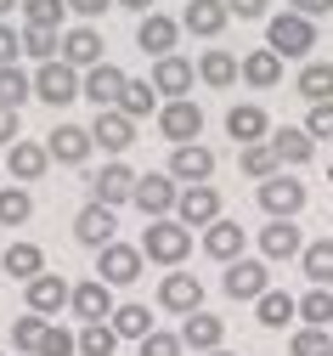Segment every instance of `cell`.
<instances>
[{
	"label": "cell",
	"mask_w": 333,
	"mask_h": 356,
	"mask_svg": "<svg viewBox=\"0 0 333 356\" xmlns=\"http://www.w3.org/2000/svg\"><path fill=\"white\" fill-rule=\"evenodd\" d=\"M141 254L147 260H159V266H181L186 254H193V227H186V220L175 215H153L147 220V238H141Z\"/></svg>",
	"instance_id": "cell-1"
},
{
	"label": "cell",
	"mask_w": 333,
	"mask_h": 356,
	"mask_svg": "<svg viewBox=\"0 0 333 356\" xmlns=\"http://www.w3.org/2000/svg\"><path fill=\"white\" fill-rule=\"evenodd\" d=\"M266 46H271L277 57H311V51H316V17H305V12H277V17L266 23Z\"/></svg>",
	"instance_id": "cell-2"
},
{
	"label": "cell",
	"mask_w": 333,
	"mask_h": 356,
	"mask_svg": "<svg viewBox=\"0 0 333 356\" xmlns=\"http://www.w3.org/2000/svg\"><path fill=\"white\" fill-rule=\"evenodd\" d=\"M34 97L51 102V108H68V102L85 97V79H79V68L68 57H51V63H40V74H34Z\"/></svg>",
	"instance_id": "cell-3"
},
{
	"label": "cell",
	"mask_w": 333,
	"mask_h": 356,
	"mask_svg": "<svg viewBox=\"0 0 333 356\" xmlns=\"http://www.w3.org/2000/svg\"><path fill=\"white\" fill-rule=\"evenodd\" d=\"M159 130L181 147V142H198L204 136V108L193 102V97H170L164 108H159Z\"/></svg>",
	"instance_id": "cell-4"
},
{
	"label": "cell",
	"mask_w": 333,
	"mask_h": 356,
	"mask_svg": "<svg viewBox=\"0 0 333 356\" xmlns=\"http://www.w3.org/2000/svg\"><path fill=\"white\" fill-rule=\"evenodd\" d=\"M113 232H119V220H113V204H102V198H90V204L74 215V238H79L85 249H108Z\"/></svg>",
	"instance_id": "cell-5"
},
{
	"label": "cell",
	"mask_w": 333,
	"mask_h": 356,
	"mask_svg": "<svg viewBox=\"0 0 333 356\" xmlns=\"http://www.w3.org/2000/svg\"><path fill=\"white\" fill-rule=\"evenodd\" d=\"M141 260H147V254H141L136 243H108V249H97V277H108L113 289H124V283H136L141 277Z\"/></svg>",
	"instance_id": "cell-6"
},
{
	"label": "cell",
	"mask_w": 333,
	"mask_h": 356,
	"mask_svg": "<svg viewBox=\"0 0 333 356\" xmlns=\"http://www.w3.org/2000/svg\"><path fill=\"white\" fill-rule=\"evenodd\" d=\"M159 305L175 311V317H193V311L204 305V283L193 272H181V266H170V277L159 283Z\"/></svg>",
	"instance_id": "cell-7"
},
{
	"label": "cell",
	"mask_w": 333,
	"mask_h": 356,
	"mask_svg": "<svg viewBox=\"0 0 333 356\" xmlns=\"http://www.w3.org/2000/svg\"><path fill=\"white\" fill-rule=\"evenodd\" d=\"M232 300H260L266 289H271V272H266V260H226V283H220Z\"/></svg>",
	"instance_id": "cell-8"
},
{
	"label": "cell",
	"mask_w": 333,
	"mask_h": 356,
	"mask_svg": "<svg viewBox=\"0 0 333 356\" xmlns=\"http://www.w3.org/2000/svg\"><path fill=\"white\" fill-rule=\"evenodd\" d=\"M113 283L108 277H85L79 289H74V317L79 323H113Z\"/></svg>",
	"instance_id": "cell-9"
},
{
	"label": "cell",
	"mask_w": 333,
	"mask_h": 356,
	"mask_svg": "<svg viewBox=\"0 0 333 356\" xmlns=\"http://www.w3.org/2000/svg\"><path fill=\"white\" fill-rule=\"evenodd\" d=\"M170 175H175L181 187H198V181L215 175V153H209L204 142H181V147L170 153Z\"/></svg>",
	"instance_id": "cell-10"
},
{
	"label": "cell",
	"mask_w": 333,
	"mask_h": 356,
	"mask_svg": "<svg viewBox=\"0 0 333 356\" xmlns=\"http://www.w3.org/2000/svg\"><path fill=\"white\" fill-rule=\"evenodd\" d=\"M175 204H181V187H175L170 170L164 175H141V181H136V209L141 215H175Z\"/></svg>",
	"instance_id": "cell-11"
},
{
	"label": "cell",
	"mask_w": 333,
	"mask_h": 356,
	"mask_svg": "<svg viewBox=\"0 0 333 356\" xmlns=\"http://www.w3.org/2000/svg\"><path fill=\"white\" fill-rule=\"evenodd\" d=\"M260 254H266V260H294V254H305V238H300V227H294V215H271V220H266Z\"/></svg>",
	"instance_id": "cell-12"
},
{
	"label": "cell",
	"mask_w": 333,
	"mask_h": 356,
	"mask_svg": "<svg viewBox=\"0 0 333 356\" xmlns=\"http://www.w3.org/2000/svg\"><path fill=\"white\" fill-rule=\"evenodd\" d=\"M260 209L266 215H300L305 209V187L294 181V175H266V181H260Z\"/></svg>",
	"instance_id": "cell-13"
},
{
	"label": "cell",
	"mask_w": 333,
	"mask_h": 356,
	"mask_svg": "<svg viewBox=\"0 0 333 356\" xmlns=\"http://www.w3.org/2000/svg\"><path fill=\"white\" fill-rule=\"evenodd\" d=\"M175 40H181V23H175V17H164V12H141V23H136V46H141V51L170 57Z\"/></svg>",
	"instance_id": "cell-14"
},
{
	"label": "cell",
	"mask_w": 333,
	"mask_h": 356,
	"mask_svg": "<svg viewBox=\"0 0 333 356\" xmlns=\"http://www.w3.org/2000/svg\"><path fill=\"white\" fill-rule=\"evenodd\" d=\"M90 136H97L108 153H124V147H136V119H130L124 108H97V124H90Z\"/></svg>",
	"instance_id": "cell-15"
},
{
	"label": "cell",
	"mask_w": 333,
	"mask_h": 356,
	"mask_svg": "<svg viewBox=\"0 0 333 356\" xmlns=\"http://www.w3.org/2000/svg\"><path fill=\"white\" fill-rule=\"evenodd\" d=\"M226 17H232V6H226V0H186L181 29H186V34H198V40H215V34L226 29Z\"/></svg>",
	"instance_id": "cell-16"
},
{
	"label": "cell",
	"mask_w": 333,
	"mask_h": 356,
	"mask_svg": "<svg viewBox=\"0 0 333 356\" xmlns=\"http://www.w3.org/2000/svg\"><path fill=\"white\" fill-rule=\"evenodd\" d=\"M175 215L186 220V227H209V220H220V193H215L209 181H198V187H181Z\"/></svg>",
	"instance_id": "cell-17"
},
{
	"label": "cell",
	"mask_w": 333,
	"mask_h": 356,
	"mask_svg": "<svg viewBox=\"0 0 333 356\" xmlns=\"http://www.w3.org/2000/svg\"><path fill=\"white\" fill-rule=\"evenodd\" d=\"M23 289H29V311H40V317H57L63 305H74V289H68L63 277H51V272H40V277H29Z\"/></svg>",
	"instance_id": "cell-18"
},
{
	"label": "cell",
	"mask_w": 333,
	"mask_h": 356,
	"mask_svg": "<svg viewBox=\"0 0 333 356\" xmlns=\"http://www.w3.org/2000/svg\"><path fill=\"white\" fill-rule=\"evenodd\" d=\"M45 147H51V159H57V164H85V159H90V147H97V136H90L85 124H57L51 136H45Z\"/></svg>",
	"instance_id": "cell-19"
},
{
	"label": "cell",
	"mask_w": 333,
	"mask_h": 356,
	"mask_svg": "<svg viewBox=\"0 0 333 356\" xmlns=\"http://www.w3.org/2000/svg\"><path fill=\"white\" fill-rule=\"evenodd\" d=\"M136 181H141V175H136L124 159H113V164H102L97 181H90V198H102V204H124V198H136Z\"/></svg>",
	"instance_id": "cell-20"
},
{
	"label": "cell",
	"mask_w": 333,
	"mask_h": 356,
	"mask_svg": "<svg viewBox=\"0 0 333 356\" xmlns=\"http://www.w3.org/2000/svg\"><path fill=\"white\" fill-rule=\"evenodd\" d=\"M124 68H113V63H97V68H85V102H97V108H113L119 97H124Z\"/></svg>",
	"instance_id": "cell-21"
},
{
	"label": "cell",
	"mask_w": 333,
	"mask_h": 356,
	"mask_svg": "<svg viewBox=\"0 0 333 356\" xmlns=\"http://www.w3.org/2000/svg\"><path fill=\"white\" fill-rule=\"evenodd\" d=\"M153 85H159V97H193V63L181 51L153 57Z\"/></svg>",
	"instance_id": "cell-22"
},
{
	"label": "cell",
	"mask_w": 333,
	"mask_h": 356,
	"mask_svg": "<svg viewBox=\"0 0 333 356\" xmlns=\"http://www.w3.org/2000/svg\"><path fill=\"white\" fill-rule=\"evenodd\" d=\"M181 339H186V350H220L226 345V323L215 317V311H193V317L181 323Z\"/></svg>",
	"instance_id": "cell-23"
},
{
	"label": "cell",
	"mask_w": 333,
	"mask_h": 356,
	"mask_svg": "<svg viewBox=\"0 0 333 356\" xmlns=\"http://www.w3.org/2000/svg\"><path fill=\"white\" fill-rule=\"evenodd\" d=\"M6 164H12V181H40V175L51 170V147L45 142H12Z\"/></svg>",
	"instance_id": "cell-24"
},
{
	"label": "cell",
	"mask_w": 333,
	"mask_h": 356,
	"mask_svg": "<svg viewBox=\"0 0 333 356\" xmlns=\"http://www.w3.org/2000/svg\"><path fill=\"white\" fill-rule=\"evenodd\" d=\"M102 51H108V46H102V34L90 29V23H79V29H68V34H63V57H68L74 68H97V63H102Z\"/></svg>",
	"instance_id": "cell-25"
},
{
	"label": "cell",
	"mask_w": 333,
	"mask_h": 356,
	"mask_svg": "<svg viewBox=\"0 0 333 356\" xmlns=\"http://www.w3.org/2000/svg\"><path fill=\"white\" fill-rule=\"evenodd\" d=\"M266 130H271V119H266V108H254V102H237L232 113H226V136L232 142H266Z\"/></svg>",
	"instance_id": "cell-26"
},
{
	"label": "cell",
	"mask_w": 333,
	"mask_h": 356,
	"mask_svg": "<svg viewBox=\"0 0 333 356\" xmlns=\"http://www.w3.org/2000/svg\"><path fill=\"white\" fill-rule=\"evenodd\" d=\"M243 227H237V220H209V227H204V254H215V260H237V254H243Z\"/></svg>",
	"instance_id": "cell-27"
},
{
	"label": "cell",
	"mask_w": 333,
	"mask_h": 356,
	"mask_svg": "<svg viewBox=\"0 0 333 356\" xmlns=\"http://www.w3.org/2000/svg\"><path fill=\"white\" fill-rule=\"evenodd\" d=\"M254 317H260V328H289V323L300 317V300L282 294V289H266V294L254 300Z\"/></svg>",
	"instance_id": "cell-28"
},
{
	"label": "cell",
	"mask_w": 333,
	"mask_h": 356,
	"mask_svg": "<svg viewBox=\"0 0 333 356\" xmlns=\"http://www.w3.org/2000/svg\"><path fill=\"white\" fill-rule=\"evenodd\" d=\"M0 272L17 277V283H29V277L45 272V254H40L34 243H6V249H0Z\"/></svg>",
	"instance_id": "cell-29"
},
{
	"label": "cell",
	"mask_w": 333,
	"mask_h": 356,
	"mask_svg": "<svg viewBox=\"0 0 333 356\" xmlns=\"http://www.w3.org/2000/svg\"><path fill=\"white\" fill-rule=\"evenodd\" d=\"M271 147H277V159H282V164H305V159L316 153V136H311L305 124H282L277 136H271Z\"/></svg>",
	"instance_id": "cell-30"
},
{
	"label": "cell",
	"mask_w": 333,
	"mask_h": 356,
	"mask_svg": "<svg viewBox=\"0 0 333 356\" xmlns=\"http://www.w3.org/2000/svg\"><path fill=\"white\" fill-rule=\"evenodd\" d=\"M237 74H243V63H237L232 51H204V57H198V79H204V85H215V91H226Z\"/></svg>",
	"instance_id": "cell-31"
},
{
	"label": "cell",
	"mask_w": 333,
	"mask_h": 356,
	"mask_svg": "<svg viewBox=\"0 0 333 356\" xmlns=\"http://www.w3.org/2000/svg\"><path fill=\"white\" fill-rule=\"evenodd\" d=\"M243 79L254 85V91H271V85L282 79V57H277L271 46H266V51H249V57H243Z\"/></svg>",
	"instance_id": "cell-32"
},
{
	"label": "cell",
	"mask_w": 333,
	"mask_h": 356,
	"mask_svg": "<svg viewBox=\"0 0 333 356\" xmlns=\"http://www.w3.org/2000/svg\"><path fill=\"white\" fill-rule=\"evenodd\" d=\"M294 85H300L305 102H333V63H305Z\"/></svg>",
	"instance_id": "cell-33"
},
{
	"label": "cell",
	"mask_w": 333,
	"mask_h": 356,
	"mask_svg": "<svg viewBox=\"0 0 333 356\" xmlns=\"http://www.w3.org/2000/svg\"><path fill=\"white\" fill-rule=\"evenodd\" d=\"M113 350H119L113 323H79V356H113Z\"/></svg>",
	"instance_id": "cell-34"
},
{
	"label": "cell",
	"mask_w": 333,
	"mask_h": 356,
	"mask_svg": "<svg viewBox=\"0 0 333 356\" xmlns=\"http://www.w3.org/2000/svg\"><path fill=\"white\" fill-rule=\"evenodd\" d=\"M57 51H63V34H57V29L23 23V57H34V63H51Z\"/></svg>",
	"instance_id": "cell-35"
},
{
	"label": "cell",
	"mask_w": 333,
	"mask_h": 356,
	"mask_svg": "<svg viewBox=\"0 0 333 356\" xmlns=\"http://www.w3.org/2000/svg\"><path fill=\"white\" fill-rule=\"evenodd\" d=\"M113 108H124L130 119H147V113L159 108V85H153V79H130V85H124V97H119Z\"/></svg>",
	"instance_id": "cell-36"
},
{
	"label": "cell",
	"mask_w": 333,
	"mask_h": 356,
	"mask_svg": "<svg viewBox=\"0 0 333 356\" xmlns=\"http://www.w3.org/2000/svg\"><path fill=\"white\" fill-rule=\"evenodd\" d=\"M34 97V74H23L17 63H0V102L6 108H23Z\"/></svg>",
	"instance_id": "cell-37"
},
{
	"label": "cell",
	"mask_w": 333,
	"mask_h": 356,
	"mask_svg": "<svg viewBox=\"0 0 333 356\" xmlns=\"http://www.w3.org/2000/svg\"><path fill=\"white\" fill-rule=\"evenodd\" d=\"M277 147L271 142H249L243 153H237V170H243V175H254V181H266V175H277Z\"/></svg>",
	"instance_id": "cell-38"
},
{
	"label": "cell",
	"mask_w": 333,
	"mask_h": 356,
	"mask_svg": "<svg viewBox=\"0 0 333 356\" xmlns=\"http://www.w3.org/2000/svg\"><path fill=\"white\" fill-rule=\"evenodd\" d=\"M300 323H311V328H327L333 323V289L327 283H311V294L300 300Z\"/></svg>",
	"instance_id": "cell-39"
},
{
	"label": "cell",
	"mask_w": 333,
	"mask_h": 356,
	"mask_svg": "<svg viewBox=\"0 0 333 356\" xmlns=\"http://www.w3.org/2000/svg\"><path fill=\"white\" fill-rule=\"evenodd\" d=\"M113 328H119V339H147V334H153V311L130 300V305L113 311Z\"/></svg>",
	"instance_id": "cell-40"
},
{
	"label": "cell",
	"mask_w": 333,
	"mask_h": 356,
	"mask_svg": "<svg viewBox=\"0 0 333 356\" xmlns=\"http://www.w3.org/2000/svg\"><path fill=\"white\" fill-rule=\"evenodd\" d=\"M300 266H305V277H311V283H333V238H316V243H305Z\"/></svg>",
	"instance_id": "cell-41"
},
{
	"label": "cell",
	"mask_w": 333,
	"mask_h": 356,
	"mask_svg": "<svg viewBox=\"0 0 333 356\" xmlns=\"http://www.w3.org/2000/svg\"><path fill=\"white\" fill-rule=\"evenodd\" d=\"M45 328H51V323H45L40 311H23V317L12 323V345H17V350H29V356H40V339H45Z\"/></svg>",
	"instance_id": "cell-42"
},
{
	"label": "cell",
	"mask_w": 333,
	"mask_h": 356,
	"mask_svg": "<svg viewBox=\"0 0 333 356\" xmlns=\"http://www.w3.org/2000/svg\"><path fill=\"white\" fill-rule=\"evenodd\" d=\"M29 215H34L29 187H0V227H23Z\"/></svg>",
	"instance_id": "cell-43"
},
{
	"label": "cell",
	"mask_w": 333,
	"mask_h": 356,
	"mask_svg": "<svg viewBox=\"0 0 333 356\" xmlns=\"http://www.w3.org/2000/svg\"><path fill=\"white\" fill-rule=\"evenodd\" d=\"M63 12L68 0H23V23H40V29H63Z\"/></svg>",
	"instance_id": "cell-44"
},
{
	"label": "cell",
	"mask_w": 333,
	"mask_h": 356,
	"mask_svg": "<svg viewBox=\"0 0 333 356\" xmlns=\"http://www.w3.org/2000/svg\"><path fill=\"white\" fill-rule=\"evenodd\" d=\"M322 350H327V328H311V323H305V328L289 339V356H322Z\"/></svg>",
	"instance_id": "cell-45"
},
{
	"label": "cell",
	"mask_w": 333,
	"mask_h": 356,
	"mask_svg": "<svg viewBox=\"0 0 333 356\" xmlns=\"http://www.w3.org/2000/svg\"><path fill=\"white\" fill-rule=\"evenodd\" d=\"M79 350V334H68V328H45V339H40V356H74Z\"/></svg>",
	"instance_id": "cell-46"
},
{
	"label": "cell",
	"mask_w": 333,
	"mask_h": 356,
	"mask_svg": "<svg viewBox=\"0 0 333 356\" xmlns=\"http://www.w3.org/2000/svg\"><path fill=\"white\" fill-rule=\"evenodd\" d=\"M186 350V339L181 334H164V328H153L147 339H141V356H181Z\"/></svg>",
	"instance_id": "cell-47"
},
{
	"label": "cell",
	"mask_w": 333,
	"mask_h": 356,
	"mask_svg": "<svg viewBox=\"0 0 333 356\" xmlns=\"http://www.w3.org/2000/svg\"><path fill=\"white\" fill-rule=\"evenodd\" d=\"M305 130H311V136L322 142H333V102H311V113H305Z\"/></svg>",
	"instance_id": "cell-48"
},
{
	"label": "cell",
	"mask_w": 333,
	"mask_h": 356,
	"mask_svg": "<svg viewBox=\"0 0 333 356\" xmlns=\"http://www.w3.org/2000/svg\"><path fill=\"white\" fill-rule=\"evenodd\" d=\"M17 57H23V29H12L0 17V63H17Z\"/></svg>",
	"instance_id": "cell-49"
},
{
	"label": "cell",
	"mask_w": 333,
	"mask_h": 356,
	"mask_svg": "<svg viewBox=\"0 0 333 356\" xmlns=\"http://www.w3.org/2000/svg\"><path fill=\"white\" fill-rule=\"evenodd\" d=\"M12 142H17V108L0 102V147H12Z\"/></svg>",
	"instance_id": "cell-50"
},
{
	"label": "cell",
	"mask_w": 333,
	"mask_h": 356,
	"mask_svg": "<svg viewBox=\"0 0 333 356\" xmlns=\"http://www.w3.org/2000/svg\"><path fill=\"white\" fill-rule=\"evenodd\" d=\"M108 6H119V0H68V12H79V17H102Z\"/></svg>",
	"instance_id": "cell-51"
},
{
	"label": "cell",
	"mask_w": 333,
	"mask_h": 356,
	"mask_svg": "<svg viewBox=\"0 0 333 356\" xmlns=\"http://www.w3.org/2000/svg\"><path fill=\"white\" fill-rule=\"evenodd\" d=\"M226 6H232V17H266L271 0H226Z\"/></svg>",
	"instance_id": "cell-52"
},
{
	"label": "cell",
	"mask_w": 333,
	"mask_h": 356,
	"mask_svg": "<svg viewBox=\"0 0 333 356\" xmlns=\"http://www.w3.org/2000/svg\"><path fill=\"white\" fill-rule=\"evenodd\" d=\"M294 12H305V17H327L333 12V0H289Z\"/></svg>",
	"instance_id": "cell-53"
},
{
	"label": "cell",
	"mask_w": 333,
	"mask_h": 356,
	"mask_svg": "<svg viewBox=\"0 0 333 356\" xmlns=\"http://www.w3.org/2000/svg\"><path fill=\"white\" fill-rule=\"evenodd\" d=\"M119 6H130V12H147V6H153V0H119Z\"/></svg>",
	"instance_id": "cell-54"
},
{
	"label": "cell",
	"mask_w": 333,
	"mask_h": 356,
	"mask_svg": "<svg viewBox=\"0 0 333 356\" xmlns=\"http://www.w3.org/2000/svg\"><path fill=\"white\" fill-rule=\"evenodd\" d=\"M12 6H23V0H0V17H6V12H12Z\"/></svg>",
	"instance_id": "cell-55"
},
{
	"label": "cell",
	"mask_w": 333,
	"mask_h": 356,
	"mask_svg": "<svg viewBox=\"0 0 333 356\" xmlns=\"http://www.w3.org/2000/svg\"><path fill=\"white\" fill-rule=\"evenodd\" d=\"M204 356H232V350H226V345H220V350H204Z\"/></svg>",
	"instance_id": "cell-56"
},
{
	"label": "cell",
	"mask_w": 333,
	"mask_h": 356,
	"mask_svg": "<svg viewBox=\"0 0 333 356\" xmlns=\"http://www.w3.org/2000/svg\"><path fill=\"white\" fill-rule=\"evenodd\" d=\"M322 356H333V345H327V350H322Z\"/></svg>",
	"instance_id": "cell-57"
},
{
	"label": "cell",
	"mask_w": 333,
	"mask_h": 356,
	"mask_svg": "<svg viewBox=\"0 0 333 356\" xmlns=\"http://www.w3.org/2000/svg\"><path fill=\"white\" fill-rule=\"evenodd\" d=\"M0 356H6V350H0Z\"/></svg>",
	"instance_id": "cell-58"
}]
</instances>
